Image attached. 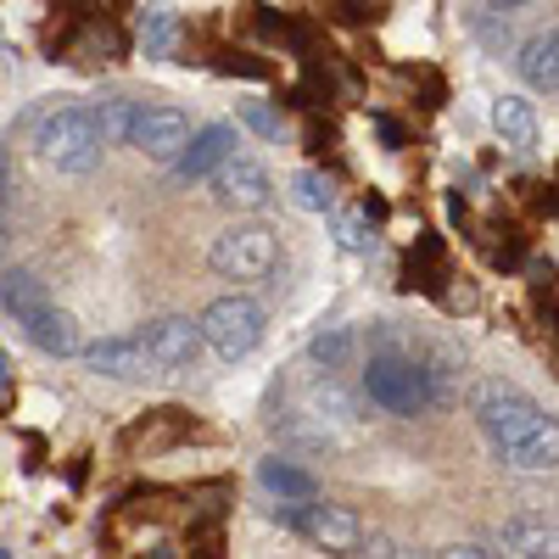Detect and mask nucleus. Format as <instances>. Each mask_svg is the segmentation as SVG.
<instances>
[{
	"label": "nucleus",
	"instance_id": "nucleus-1",
	"mask_svg": "<svg viewBox=\"0 0 559 559\" xmlns=\"http://www.w3.org/2000/svg\"><path fill=\"white\" fill-rule=\"evenodd\" d=\"M364 392H369V403H376V408L403 414V419L426 414V408L442 397V392H437V376H431V364H426V358H419V353H386V347L369 353Z\"/></svg>",
	"mask_w": 559,
	"mask_h": 559
},
{
	"label": "nucleus",
	"instance_id": "nucleus-2",
	"mask_svg": "<svg viewBox=\"0 0 559 559\" xmlns=\"http://www.w3.org/2000/svg\"><path fill=\"white\" fill-rule=\"evenodd\" d=\"M34 146H39L45 163L62 168V174H90L102 163V152H107V134L96 123V107H62V112H51L39 123Z\"/></svg>",
	"mask_w": 559,
	"mask_h": 559
},
{
	"label": "nucleus",
	"instance_id": "nucleus-3",
	"mask_svg": "<svg viewBox=\"0 0 559 559\" xmlns=\"http://www.w3.org/2000/svg\"><path fill=\"white\" fill-rule=\"evenodd\" d=\"M471 414H476V426H481V437H487V448H492L498 459L543 419V408H537L526 392H515L509 381H481V386L471 392Z\"/></svg>",
	"mask_w": 559,
	"mask_h": 559
},
{
	"label": "nucleus",
	"instance_id": "nucleus-4",
	"mask_svg": "<svg viewBox=\"0 0 559 559\" xmlns=\"http://www.w3.org/2000/svg\"><path fill=\"white\" fill-rule=\"evenodd\" d=\"M202 336L224 364H236V358L258 353V342H263V308L252 297H218L202 308Z\"/></svg>",
	"mask_w": 559,
	"mask_h": 559
},
{
	"label": "nucleus",
	"instance_id": "nucleus-5",
	"mask_svg": "<svg viewBox=\"0 0 559 559\" xmlns=\"http://www.w3.org/2000/svg\"><path fill=\"white\" fill-rule=\"evenodd\" d=\"M207 263L224 280H263L274 269V229L269 224H229L213 236Z\"/></svg>",
	"mask_w": 559,
	"mask_h": 559
},
{
	"label": "nucleus",
	"instance_id": "nucleus-6",
	"mask_svg": "<svg viewBox=\"0 0 559 559\" xmlns=\"http://www.w3.org/2000/svg\"><path fill=\"white\" fill-rule=\"evenodd\" d=\"M213 202L218 207H229V213H258V207H269V197H274V185H269V168L258 163V157H229L213 179Z\"/></svg>",
	"mask_w": 559,
	"mask_h": 559
},
{
	"label": "nucleus",
	"instance_id": "nucleus-7",
	"mask_svg": "<svg viewBox=\"0 0 559 559\" xmlns=\"http://www.w3.org/2000/svg\"><path fill=\"white\" fill-rule=\"evenodd\" d=\"M140 342H146V353H152V364H157V369H191V364H197V353L207 347L202 319H179V313L152 319L146 331H140Z\"/></svg>",
	"mask_w": 559,
	"mask_h": 559
},
{
	"label": "nucleus",
	"instance_id": "nucleus-8",
	"mask_svg": "<svg viewBox=\"0 0 559 559\" xmlns=\"http://www.w3.org/2000/svg\"><path fill=\"white\" fill-rule=\"evenodd\" d=\"M129 146L157 157V163H179V152L191 146V123H185V112H174V107H146V102H140Z\"/></svg>",
	"mask_w": 559,
	"mask_h": 559
},
{
	"label": "nucleus",
	"instance_id": "nucleus-9",
	"mask_svg": "<svg viewBox=\"0 0 559 559\" xmlns=\"http://www.w3.org/2000/svg\"><path fill=\"white\" fill-rule=\"evenodd\" d=\"M236 146H241V134L229 129V123H207V129H197V134H191V146H185L179 163H174V179H179V185L213 179L229 157H236Z\"/></svg>",
	"mask_w": 559,
	"mask_h": 559
},
{
	"label": "nucleus",
	"instance_id": "nucleus-10",
	"mask_svg": "<svg viewBox=\"0 0 559 559\" xmlns=\"http://www.w3.org/2000/svg\"><path fill=\"white\" fill-rule=\"evenodd\" d=\"M302 537L319 543V548H336V554H358L364 543V521L353 515V509L342 503H302Z\"/></svg>",
	"mask_w": 559,
	"mask_h": 559
},
{
	"label": "nucleus",
	"instance_id": "nucleus-11",
	"mask_svg": "<svg viewBox=\"0 0 559 559\" xmlns=\"http://www.w3.org/2000/svg\"><path fill=\"white\" fill-rule=\"evenodd\" d=\"M84 364L96 369V376H112V381H140L146 369H157L140 336H107L96 347H84Z\"/></svg>",
	"mask_w": 559,
	"mask_h": 559
},
{
	"label": "nucleus",
	"instance_id": "nucleus-12",
	"mask_svg": "<svg viewBox=\"0 0 559 559\" xmlns=\"http://www.w3.org/2000/svg\"><path fill=\"white\" fill-rule=\"evenodd\" d=\"M23 331H28V342H34L39 353H51V358H73V353H84V342H79V319H73L68 308H51V302H45V308L23 324Z\"/></svg>",
	"mask_w": 559,
	"mask_h": 559
},
{
	"label": "nucleus",
	"instance_id": "nucleus-13",
	"mask_svg": "<svg viewBox=\"0 0 559 559\" xmlns=\"http://www.w3.org/2000/svg\"><path fill=\"white\" fill-rule=\"evenodd\" d=\"M521 79L532 90H543V96H559V28H543L521 45V57H515Z\"/></svg>",
	"mask_w": 559,
	"mask_h": 559
},
{
	"label": "nucleus",
	"instance_id": "nucleus-14",
	"mask_svg": "<svg viewBox=\"0 0 559 559\" xmlns=\"http://www.w3.org/2000/svg\"><path fill=\"white\" fill-rule=\"evenodd\" d=\"M498 548L503 554H521V559H559V521H532V515H515L503 521L498 532Z\"/></svg>",
	"mask_w": 559,
	"mask_h": 559
},
{
	"label": "nucleus",
	"instance_id": "nucleus-15",
	"mask_svg": "<svg viewBox=\"0 0 559 559\" xmlns=\"http://www.w3.org/2000/svg\"><path fill=\"white\" fill-rule=\"evenodd\" d=\"M503 464H509V471H554V464H559V419L543 414L537 426L503 453Z\"/></svg>",
	"mask_w": 559,
	"mask_h": 559
},
{
	"label": "nucleus",
	"instance_id": "nucleus-16",
	"mask_svg": "<svg viewBox=\"0 0 559 559\" xmlns=\"http://www.w3.org/2000/svg\"><path fill=\"white\" fill-rule=\"evenodd\" d=\"M258 481H263V492H274V498H297V503L319 498L313 476L302 471V464H292V459H280V453L258 459Z\"/></svg>",
	"mask_w": 559,
	"mask_h": 559
},
{
	"label": "nucleus",
	"instance_id": "nucleus-17",
	"mask_svg": "<svg viewBox=\"0 0 559 559\" xmlns=\"http://www.w3.org/2000/svg\"><path fill=\"white\" fill-rule=\"evenodd\" d=\"M0 302H7V319H12V324H28L51 297H45V280H39V274H28V269H7Z\"/></svg>",
	"mask_w": 559,
	"mask_h": 559
},
{
	"label": "nucleus",
	"instance_id": "nucleus-18",
	"mask_svg": "<svg viewBox=\"0 0 559 559\" xmlns=\"http://www.w3.org/2000/svg\"><path fill=\"white\" fill-rule=\"evenodd\" d=\"M492 123H498V134H503V146H515V152H532V146H537V112H532L526 96H503V102L492 107Z\"/></svg>",
	"mask_w": 559,
	"mask_h": 559
},
{
	"label": "nucleus",
	"instance_id": "nucleus-19",
	"mask_svg": "<svg viewBox=\"0 0 559 559\" xmlns=\"http://www.w3.org/2000/svg\"><path fill=\"white\" fill-rule=\"evenodd\" d=\"M353 353H358V331H353V324H331V331H319L313 347H308V358L319 369H331V376L353 364Z\"/></svg>",
	"mask_w": 559,
	"mask_h": 559
},
{
	"label": "nucleus",
	"instance_id": "nucleus-20",
	"mask_svg": "<svg viewBox=\"0 0 559 559\" xmlns=\"http://www.w3.org/2000/svg\"><path fill=\"white\" fill-rule=\"evenodd\" d=\"M134 118H140V102H129V96L96 102V123L107 134V146H129V140H134Z\"/></svg>",
	"mask_w": 559,
	"mask_h": 559
},
{
	"label": "nucleus",
	"instance_id": "nucleus-21",
	"mask_svg": "<svg viewBox=\"0 0 559 559\" xmlns=\"http://www.w3.org/2000/svg\"><path fill=\"white\" fill-rule=\"evenodd\" d=\"M308 408H313L319 419H358V403L331 381V369H324V381H313V386H308Z\"/></svg>",
	"mask_w": 559,
	"mask_h": 559
},
{
	"label": "nucleus",
	"instance_id": "nucleus-22",
	"mask_svg": "<svg viewBox=\"0 0 559 559\" xmlns=\"http://www.w3.org/2000/svg\"><path fill=\"white\" fill-rule=\"evenodd\" d=\"M331 229H336V241H342L347 252H369V247H376L364 207H331Z\"/></svg>",
	"mask_w": 559,
	"mask_h": 559
},
{
	"label": "nucleus",
	"instance_id": "nucleus-23",
	"mask_svg": "<svg viewBox=\"0 0 559 559\" xmlns=\"http://www.w3.org/2000/svg\"><path fill=\"white\" fill-rule=\"evenodd\" d=\"M140 34H146V57H168L179 23H174L168 7H146V17H140Z\"/></svg>",
	"mask_w": 559,
	"mask_h": 559
},
{
	"label": "nucleus",
	"instance_id": "nucleus-24",
	"mask_svg": "<svg viewBox=\"0 0 559 559\" xmlns=\"http://www.w3.org/2000/svg\"><path fill=\"white\" fill-rule=\"evenodd\" d=\"M292 197H297V207H308V213H331V179L313 174V168H302V174L292 179Z\"/></svg>",
	"mask_w": 559,
	"mask_h": 559
},
{
	"label": "nucleus",
	"instance_id": "nucleus-25",
	"mask_svg": "<svg viewBox=\"0 0 559 559\" xmlns=\"http://www.w3.org/2000/svg\"><path fill=\"white\" fill-rule=\"evenodd\" d=\"M274 431L286 437V442H302V448H324V442H331V431L302 426V414H297V408H280V414H274Z\"/></svg>",
	"mask_w": 559,
	"mask_h": 559
},
{
	"label": "nucleus",
	"instance_id": "nucleus-26",
	"mask_svg": "<svg viewBox=\"0 0 559 559\" xmlns=\"http://www.w3.org/2000/svg\"><path fill=\"white\" fill-rule=\"evenodd\" d=\"M241 118H247V123H252L258 134H280V123H274V112H269V107H258V102H247V107H241Z\"/></svg>",
	"mask_w": 559,
	"mask_h": 559
},
{
	"label": "nucleus",
	"instance_id": "nucleus-27",
	"mask_svg": "<svg viewBox=\"0 0 559 559\" xmlns=\"http://www.w3.org/2000/svg\"><path fill=\"white\" fill-rule=\"evenodd\" d=\"M515 7H526V0H492V12H515Z\"/></svg>",
	"mask_w": 559,
	"mask_h": 559
},
{
	"label": "nucleus",
	"instance_id": "nucleus-28",
	"mask_svg": "<svg viewBox=\"0 0 559 559\" xmlns=\"http://www.w3.org/2000/svg\"><path fill=\"white\" fill-rule=\"evenodd\" d=\"M353 7H364V0H353Z\"/></svg>",
	"mask_w": 559,
	"mask_h": 559
}]
</instances>
